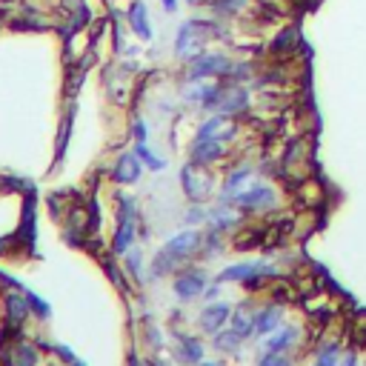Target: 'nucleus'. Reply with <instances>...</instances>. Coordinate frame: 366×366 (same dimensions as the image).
<instances>
[{
    "mask_svg": "<svg viewBox=\"0 0 366 366\" xmlns=\"http://www.w3.org/2000/svg\"><path fill=\"white\" fill-rule=\"evenodd\" d=\"M203 289H206V281H203L200 272H186V274H180V278L175 281V292H177V298H183V300L198 298Z\"/></svg>",
    "mask_w": 366,
    "mask_h": 366,
    "instance_id": "nucleus-9",
    "label": "nucleus"
},
{
    "mask_svg": "<svg viewBox=\"0 0 366 366\" xmlns=\"http://www.w3.org/2000/svg\"><path fill=\"white\" fill-rule=\"evenodd\" d=\"M166 12H177V0H161Z\"/></svg>",
    "mask_w": 366,
    "mask_h": 366,
    "instance_id": "nucleus-29",
    "label": "nucleus"
},
{
    "mask_svg": "<svg viewBox=\"0 0 366 366\" xmlns=\"http://www.w3.org/2000/svg\"><path fill=\"white\" fill-rule=\"evenodd\" d=\"M237 135V124L232 120V115H212L206 124L198 129V138H212V140H232Z\"/></svg>",
    "mask_w": 366,
    "mask_h": 366,
    "instance_id": "nucleus-6",
    "label": "nucleus"
},
{
    "mask_svg": "<svg viewBox=\"0 0 366 366\" xmlns=\"http://www.w3.org/2000/svg\"><path fill=\"white\" fill-rule=\"evenodd\" d=\"M200 366H221V363H200Z\"/></svg>",
    "mask_w": 366,
    "mask_h": 366,
    "instance_id": "nucleus-31",
    "label": "nucleus"
},
{
    "mask_svg": "<svg viewBox=\"0 0 366 366\" xmlns=\"http://www.w3.org/2000/svg\"><path fill=\"white\" fill-rule=\"evenodd\" d=\"M135 138H138V143H143V140H146V126L140 124V120L135 124Z\"/></svg>",
    "mask_w": 366,
    "mask_h": 366,
    "instance_id": "nucleus-27",
    "label": "nucleus"
},
{
    "mask_svg": "<svg viewBox=\"0 0 366 366\" xmlns=\"http://www.w3.org/2000/svg\"><path fill=\"white\" fill-rule=\"evenodd\" d=\"M240 3L243 0H212V12L221 15V17H229V15L240 12Z\"/></svg>",
    "mask_w": 366,
    "mask_h": 366,
    "instance_id": "nucleus-22",
    "label": "nucleus"
},
{
    "mask_svg": "<svg viewBox=\"0 0 366 366\" xmlns=\"http://www.w3.org/2000/svg\"><path fill=\"white\" fill-rule=\"evenodd\" d=\"M126 17H129L132 29L140 35V41H152V35H155V32H152V23H149V17H146V6L140 3V0L129 6V15H126Z\"/></svg>",
    "mask_w": 366,
    "mask_h": 366,
    "instance_id": "nucleus-12",
    "label": "nucleus"
},
{
    "mask_svg": "<svg viewBox=\"0 0 366 366\" xmlns=\"http://www.w3.org/2000/svg\"><path fill=\"white\" fill-rule=\"evenodd\" d=\"M243 338L232 329V332H218L215 335V349H221V352H237V344H240Z\"/></svg>",
    "mask_w": 366,
    "mask_h": 366,
    "instance_id": "nucleus-19",
    "label": "nucleus"
},
{
    "mask_svg": "<svg viewBox=\"0 0 366 366\" xmlns=\"http://www.w3.org/2000/svg\"><path fill=\"white\" fill-rule=\"evenodd\" d=\"M135 155H138V158H140V161H143V163H146V166H149L152 172H161V169L166 166V163H163V161H161V158L155 155V152H149V149H146L143 143H138V149H135Z\"/></svg>",
    "mask_w": 366,
    "mask_h": 366,
    "instance_id": "nucleus-21",
    "label": "nucleus"
},
{
    "mask_svg": "<svg viewBox=\"0 0 366 366\" xmlns=\"http://www.w3.org/2000/svg\"><path fill=\"white\" fill-rule=\"evenodd\" d=\"M226 318H229V307H226V303H215V307H209V309L200 315V329L218 335L221 326L226 323Z\"/></svg>",
    "mask_w": 366,
    "mask_h": 366,
    "instance_id": "nucleus-10",
    "label": "nucleus"
},
{
    "mask_svg": "<svg viewBox=\"0 0 366 366\" xmlns=\"http://www.w3.org/2000/svg\"><path fill=\"white\" fill-rule=\"evenodd\" d=\"M232 60L224 52H203L195 60H189L186 78L189 80H209V78H229Z\"/></svg>",
    "mask_w": 366,
    "mask_h": 366,
    "instance_id": "nucleus-3",
    "label": "nucleus"
},
{
    "mask_svg": "<svg viewBox=\"0 0 366 366\" xmlns=\"http://www.w3.org/2000/svg\"><path fill=\"white\" fill-rule=\"evenodd\" d=\"M281 326V307H266L255 315V332L258 335H269Z\"/></svg>",
    "mask_w": 366,
    "mask_h": 366,
    "instance_id": "nucleus-14",
    "label": "nucleus"
},
{
    "mask_svg": "<svg viewBox=\"0 0 366 366\" xmlns=\"http://www.w3.org/2000/svg\"><path fill=\"white\" fill-rule=\"evenodd\" d=\"M186 3H192V6H198V3H200V0H186Z\"/></svg>",
    "mask_w": 366,
    "mask_h": 366,
    "instance_id": "nucleus-30",
    "label": "nucleus"
},
{
    "mask_svg": "<svg viewBox=\"0 0 366 366\" xmlns=\"http://www.w3.org/2000/svg\"><path fill=\"white\" fill-rule=\"evenodd\" d=\"M15 366H35V360H38V355H35V349L29 346V344H20L15 352H12V358H9Z\"/></svg>",
    "mask_w": 366,
    "mask_h": 366,
    "instance_id": "nucleus-20",
    "label": "nucleus"
},
{
    "mask_svg": "<svg viewBox=\"0 0 366 366\" xmlns=\"http://www.w3.org/2000/svg\"><path fill=\"white\" fill-rule=\"evenodd\" d=\"M237 218H240V215H237L235 209H229V206H218V209H212V212H209V218H206V221H209L212 226H215L218 232H226V229H232V226L237 224Z\"/></svg>",
    "mask_w": 366,
    "mask_h": 366,
    "instance_id": "nucleus-16",
    "label": "nucleus"
},
{
    "mask_svg": "<svg viewBox=\"0 0 366 366\" xmlns=\"http://www.w3.org/2000/svg\"><path fill=\"white\" fill-rule=\"evenodd\" d=\"M295 338H298V329H295V326L278 329V332H274L272 338L263 344V349H266L269 355H281V352H286V349H292V346H295Z\"/></svg>",
    "mask_w": 366,
    "mask_h": 366,
    "instance_id": "nucleus-11",
    "label": "nucleus"
},
{
    "mask_svg": "<svg viewBox=\"0 0 366 366\" xmlns=\"http://www.w3.org/2000/svg\"><path fill=\"white\" fill-rule=\"evenodd\" d=\"M232 329L240 335V338H247L249 332H255V315L249 312V307H240L235 312V321H232Z\"/></svg>",
    "mask_w": 366,
    "mask_h": 366,
    "instance_id": "nucleus-17",
    "label": "nucleus"
},
{
    "mask_svg": "<svg viewBox=\"0 0 366 366\" xmlns=\"http://www.w3.org/2000/svg\"><path fill=\"white\" fill-rule=\"evenodd\" d=\"M318 366H338V349L335 346H326L318 358Z\"/></svg>",
    "mask_w": 366,
    "mask_h": 366,
    "instance_id": "nucleus-24",
    "label": "nucleus"
},
{
    "mask_svg": "<svg viewBox=\"0 0 366 366\" xmlns=\"http://www.w3.org/2000/svg\"><path fill=\"white\" fill-rule=\"evenodd\" d=\"M261 366H289V363H286L281 355H269V352H266L263 360H261Z\"/></svg>",
    "mask_w": 366,
    "mask_h": 366,
    "instance_id": "nucleus-26",
    "label": "nucleus"
},
{
    "mask_svg": "<svg viewBox=\"0 0 366 366\" xmlns=\"http://www.w3.org/2000/svg\"><path fill=\"white\" fill-rule=\"evenodd\" d=\"M255 272H263V263H237V266H229L218 274V281H249Z\"/></svg>",
    "mask_w": 366,
    "mask_h": 366,
    "instance_id": "nucleus-15",
    "label": "nucleus"
},
{
    "mask_svg": "<svg viewBox=\"0 0 366 366\" xmlns=\"http://www.w3.org/2000/svg\"><path fill=\"white\" fill-rule=\"evenodd\" d=\"M140 177V163L135 155H120L117 166H115V180L117 183H135Z\"/></svg>",
    "mask_w": 366,
    "mask_h": 366,
    "instance_id": "nucleus-13",
    "label": "nucleus"
},
{
    "mask_svg": "<svg viewBox=\"0 0 366 366\" xmlns=\"http://www.w3.org/2000/svg\"><path fill=\"white\" fill-rule=\"evenodd\" d=\"M209 23H203V20H186L180 29H177V41H175V52H177V57L180 60H195L198 54H203V43H206V38L209 35H215V32H203Z\"/></svg>",
    "mask_w": 366,
    "mask_h": 366,
    "instance_id": "nucleus-2",
    "label": "nucleus"
},
{
    "mask_svg": "<svg viewBox=\"0 0 366 366\" xmlns=\"http://www.w3.org/2000/svg\"><path fill=\"white\" fill-rule=\"evenodd\" d=\"M192 163L198 166H209L224 158V140H212V138H195L192 143Z\"/></svg>",
    "mask_w": 366,
    "mask_h": 366,
    "instance_id": "nucleus-8",
    "label": "nucleus"
},
{
    "mask_svg": "<svg viewBox=\"0 0 366 366\" xmlns=\"http://www.w3.org/2000/svg\"><path fill=\"white\" fill-rule=\"evenodd\" d=\"M338 366H358V358H355V352H346V355H344V360H341Z\"/></svg>",
    "mask_w": 366,
    "mask_h": 366,
    "instance_id": "nucleus-28",
    "label": "nucleus"
},
{
    "mask_svg": "<svg viewBox=\"0 0 366 366\" xmlns=\"http://www.w3.org/2000/svg\"><path fill=\"white\" fill-rule=\"evenodd\" d=\"M6 309H9L12 323H23V321H26V315H29V303H26L20 295H9V300H6Z\"/></svg>",
    "mask_w": 366,
    "mask_h": 366,
    "instance_id": "nucleus-18",
    "label": "nucleus"
},
{
    "mask_svg": "<svg viewBox=\"0 0 366 366\" xmlns=\"http://www.w3.org/2000/svg\"><path fill=\"white\" fill-rule=\"evenodd\" d=\"M0 3H15V0H0Z\"/></svg>",
    "mask_w": 366,
    "mask_h": 366,
    "instance_id": "nucleus-32",
    "label": "nucleus"
},
{
    "mask_svg": "<svg viewBox=\"0 0 366 366\" xmlns=\"http://www.w3.org/2000/svg\"><path fill=\"white\" fill-rule=\"evenodd\" d=\"M183 180V192H186L192 200H206L212 195V177L203 172V166L192 163V166H183L180 172Z\"/></svg>",
    "mask_w": 366,
    "mask_h": 366,
    "instance_id": "nucleus-4",
    "label": "nucleus"
},
{
    "mask_svg": "<svg viewBox=\"0 0 366 366\" xmlns=\"http://www.w3.org/2000/svg\"><path fill=\"white\" fill-rule=\"evenodd\" d=\"M249 109V92L243 89L240 83H232V86H224L221 92V101H218V115H240Z\"/></svg>",
    "mask_w": 366,
    "mask_h": 366,
    "instance_id": "nucleus-7",
    "label": "nucleus"
},
{
    "mask_svg": "<svg viewBox=\"0 0 366 366\" xmlns=\"http://www.w3.org/2000/svg\"><path fill=\"white\" fill-rule=\"evenodd\" d=\"M198 247H200V232L189 229V232L175 235V237L166 243V247H163V252L158 255V261H155V266H152V272H155V274H163V272L175 269L177 261H186Z\"/></svg>",
    "mask_w": 366,
    "mask_h": 366,
    "instance_id": "nucleus-1",
    "label": "nucleus"
},
{
    "mask_svg": "<svg viewBox=\"0 0 366 366\" xmlns=\"http://www.w3.org/2000/svg\"><path fill=\"white\" fill-rule=\"evenodd\" d=\"M183 358H186V360H200V358H203L200 344L192 341V338H186V341H183Z\"/></svg>",
    "mask_w": 366,
    "mask_h": 366,
    "instance_id": "nucleus-23",
    "label": "nucleus"
},
{
    "mask_svg": "<svg viewBox=\"0 0 366 366\" xmlns=\"http://www.w3.org/2000/svg\"><path fill=\"white\" fill-rule=\"evenodd\" d=\"M209 215H206V212L200 209V206H192L189 209V215H186V224H200V221H206Z\"/></svg>",
    "mask_w": 366,
    "mask_h": 366,
    "instance_id": "nucleus-25",
    "label": "nucleus"
},
{
    "mask_svg": "<svg viewBox=\"0 0 366 366\" xmlns=\"http://www.w3.org/2000/svg\"><path fill=\"white\" fill-rule=\"evenodd\" d=\"M232 203L240 209H249V212H261V209H272L278 203V195H274V189L266 186V183H252V186L243 195H237Z\"/></svg>",
    "mask_w": 366,
    "mask_h": 366,
    "instance_id": "nucleus-5",
    "label": "nucleus"
},
{
    "mask_svg": "<svg viewBox=\"0 0 366 366\" xmlns=\"http://www.w3.org/2000/svg\"><path fill=\"white\" fill-rule=\"evenodd\" d=\"M0 249H3V240H0Z\"/></svg>",
    "mask_w": 366,
    "mask_h": 366,
    "instance_id": "nucleus-33",
    "label": "nucleus"
}]
</instances>
